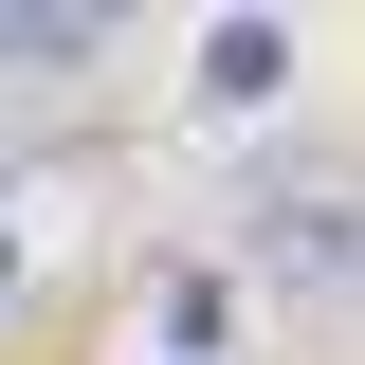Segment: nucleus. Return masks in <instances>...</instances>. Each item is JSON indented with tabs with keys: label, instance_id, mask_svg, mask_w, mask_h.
Wrapping results in <instances>:
<instances>
[{
	"label": "nucleus",
	"instance_id": "obj_1",
	"mask_svg": "<svg viewBox=\"0 0 365 365\" xmlns=\"http://www.w3.org/2000/svg\"><path fill=\"white\" fill-rule=\"evenodd\" d=\"M0 292H19V237H0Z\"/></svg>",
	"mask_w": 365,
	"mask_h": 365
}]
</instances>
